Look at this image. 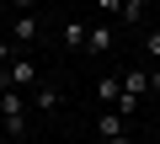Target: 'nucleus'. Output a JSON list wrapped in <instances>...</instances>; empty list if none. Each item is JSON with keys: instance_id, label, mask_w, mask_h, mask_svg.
<instances>
[{"instance_id": "nucleus-16", "label": "nucleus", "mask_w": 160, "mask_h": 144, "mask_svg": "<svg viewBox=\"0 0 160 144\" xmlns=\"http://www.w3.org/2000/svg\"><path fill=\"white\" fill-rule=\"evenodd\" d=\"M0 133H6V117H0Z\"/></svg>"}, {"instance_id": "nucleus-11", "label": "nucleus", "mask_w": 160, "mask_h": 144, "mask_svg": "<svg viewBox=\"0 0 160 144\" xmlns=\"http://www.w3.org/2000/svg\"><path fill=\"white\" fill-rule=\"evenodd\" d=\"M144 53H149V59H160V27H155V32L144 37Z\"/></svg>"}, {"instance_id": "nucleus-12", "label": "nucleus", "mask_w": 160, "mask_h": 144, "mask_svg": "<svg viewBox=\"0 0 160 144\" xmlns=\"http://www.w3.org/2000/svg\"><path fill=\"white\" fill-rule=\"evenodd\" d=\"M11 59H16V43H0V69H6Z\"/></svg>"}, {"instance_id": "nucleus-14", "label": "nucleus", "mask_w": 160, "mask_h": 144, "mask_svg": "<svg viewBox=\"0 0 160 144\" xmlns=\"http://www.w3.org/2000/svg\"><path fill=\"white\" fill-rule=\"evenodd\" d=\"M11 6H16V11H32V0H11Z\"/></svg>"}, {"instance_id": "nucleus-13", "label": "nucleus", "mask_w": 160, "mask_h": 144, "mask_svg": "<svg viewBox=\"0 0 160 144\" xmlns=\"http://www.w3.org/2000/svg\"><path fill=\"white\" fill-rule=\"evenodd\" d=\"M96 6H102L107 16H118V11H123V0H96Z\"/></svg>"}, {"instance_id": "nucleus-9", "label": "nucleus", "mask_w": 160, "mask_h": 144, "mask_svg": "<svg viewBox=\"0 0 160 144\" xmlns=\"http://www.w3.org/2000/svg\"><path fill=\"white\" fill-rule=\"evenodd\" d=\"M64 43L69 48H86V27H80V22H64Z\"/></svg>"}, {"instance_id": "nucleus-3", "label": "nucleus", "mask_w": 160, "mask_h": 144, "mask_svg": "<svg viewBox=\"0 0 160 144\" xmlns=\"http://www.w3.org/2000/svg\"><path fill=\"white\" fill-rule=\"evenodd\" d=\"M11 37H16V53H22L27 43H38V16H32V11H16V27H11Z\"/></svg>"}, {"instance_id": "nucleus-4", "label": "nucleus", "mask_w": 160, "mask_h": 144, "mask_svg": "<svg viewBox=\"0 0 160 144\" xmlns=\"http://www.w3.org/2000/svg\"><path fill=\"white\" fill-rule=\"evenodd\" d=\"M144 91H155V80L144 75V69H128L123 75V96H144Z\"/></svg>"}, {"instance_id": "nucleus-10", "label": "nucleus", "mask_w": 160, "mask_h": 144, "mask_svg": "<svg viewBox=\"0 0 160 144\" xmlns=\"http://www.w3.org/2000/svg\"><path fill=\"white\" fill-rule=\"evenodd\" d=\"M118 16H123V22H139V16H144V0H123Z\"/></svg>"}, {"instance_id": "nucleus-5", "label": "nucleus", "mask_w": 160, "mask_h": 144, "mask_svg": "<svg viewBox=\"0 0 160 144\" xmlns=\"http://www.w3.org/2000/svg\"><path fill=\"white\" fill-rule=\"evenodd\" d=\"M96 133H102V139H118V133H128V117H118V112L107 107V112H102V123H96Z\"/></svg>"}, {"instance_id": "nucleus-8", "label": "nucleus", "mask_w": 160, "mask_h": 144, "mask_svg": "<svg viewBox=\"0 0 160 144\" xmlns=\"http://www.w3.org/2000/svg\"><path fill=\"white\" fill-rule=\"evenodd\" d=\"M59 102H64V96H59L53 86H38V112H59Z\"/></svg>"}, {"instance_id": "nucleus-15", "label": "nucleus", "mask_w": 160, "mask_h": 144, "mask_svg": "<svg viewBox=\"0 0 160 144\" xmlns=\"http://www.w3.org/2000/svg\"><path fill=\"white\" fill-rule=\"evenodd\" d=\"M107 144H128V133H118V139H107Z\"/></svg>"}, {"instance_id": "nucleus-1", "label": "nucleus", "mask_w": 160, "mask_h": 144, "mask_svg": "<svg viewBox=\"0 0 160 144\" xmlns=\"http://www.w3.org/2000/svg\"><path fill=\"white\" fill-rule=\"evenodd\" d=\"M0 117H6V133L22 139L27 133V117H22V91L16 86H0Z\"/></svg>"}, {"instance_id": "nucleus-2", "label": "nucleus", "mask_w": 160, "mask_h": 144, "mask_svg": "<svg viewBox=\"0 0 160 144\" xmlns=\"http://www.w3.org/2000/svg\"><path fill=\"white\" fill-rule=\"evenodd\" d=\"M0 86H38V64H32L27 53H16L6 69H0Z\"/></svg>"}, {"instance_id": "nucleus-6", "label": "nucleus", "mask_w": 160, "mask_h": 144, "mask_svg": "<svg viewBox=\"0 0 160 144\" xmlns=\"http://www.w3.org/2000/svg\"><path fill=\"white\" fill-rule=\"evenodd\" d=\"M112 48V27H91L86 32V53H107Z\"/></svg>"}, {"instance_id": "nucleus-7", "label": "nucleus", "mask_w": 160, "mask_h": 144, "mask_svg": "<svg viewBox=\"0 0 160 144\" xmlns=\"http://www.w3.org/2000/svg\"><path fill=\"white\" fill-rule=\"evenodd\" d=\"M96 96H102V102L112 107V102L123 96V80H112V75H107V80H96Z\"/></svg>"}]
</instances>
